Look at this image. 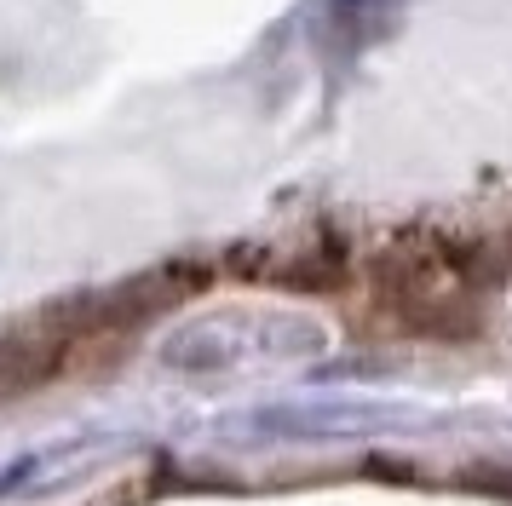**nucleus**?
Instances as JSON below:
<instances>
[{
	"mask_svg": "<svg viewBox=\"0 0 512 506\" xmlns=\"http://www.w3.org/2000/svg\"><path fill=\"white\" fill-rule=\"evenodd\" d=\"M265 282L271 288H300V294H323V288H340L346 282V259L328 248H305V253H282L265 265Z\"/></svg>",
	"mask_w": 512,
	"mask_h": 506,
	"instance_id": "1",
	"label": "nucleus"
},
{
	"mask_svg": "<svg viewBox=\"0 0 512 506\" xmlns=\"http://www.w3.org/2000/svg\"><path fill=\"white\" fill-rule=\"evenodd\" d=\"M507 259H512V236H507Z\"/></svg>",
	"mask_w": 512,
	"mask_h": 506,
	"instance_id": "2",
	"label": "nucleus"
}]
</instances>
